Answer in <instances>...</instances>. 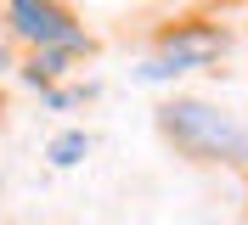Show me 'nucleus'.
I'll return each mask as SVG.
<instances>
[{
  "mask_svg": "<svg viewBox=\"0 0 248 225\" xmlns=\"http://www.w3.org/2000/svg\"><path fill=\"white\" fill-rule=\"evenodd\" d=\"M158 130L170 135L186 158L203 164H248V130L226 113H215L209 102H170L158 107Z\"/></svg>",
  "mask_w": 248,
  "mask_h": 225,
  "instance_id": "f257e3e1",
  "label": "nucleus"
},
{
  "mask_svg": "<svg viewBox=\"0 0 248 225\" xmlns=\"http://www.w3.org/2000/svg\"><path fill=\"white\" fill-rule=\"evenodd\" d=\"M12 34L29 45H74V51H91V40L74 29V17L62 12L57 0H12Z\"/></svg>",
  "mask_w": 248,
  "mask_h": 225,
  "instance_id": "f03ea898",
  "label": "nucleus"
},
{
  "mask_svg": "<svg viewBox=\"0 0 248 225\" xmlns=\"http://www.w3.org/2000/svg\"><path fill=\"white\" fill-rule=\"evenodd\" d=\"M220 51H226V34L215 29H175L170 40H164V68L170 74H186V68H203V62H215Z\"/></svg>",
  "mask_w": 248,
  "mask_h": 225,
  "instance_id": "7ed1b4c3",
  "label": "nucleus"
},
{
  "mask_svg": "<svg viewBox=\"0 0 248 225\" xmlns=\"http://www.w3.org/2000/svg\"><path fill=\"white\" fill-rule=\"evenodd\" d=\"M85 152H91V135H85V130H62L57 141L46 147V158H51L57 169H74L79 158H85Z\"/></svg>",
  "mask_w": 248,
  "mask_h": 225,
  "instance_id": "20e7f679",
  "label": "nucleus"
},
{
  "mask_svg": "<svg viewBox=\"0 0 248 225\" xmlns=\"http://www.w3.org/2000/svg\"><path fill=\"white\" fill-rule=\"evenodd\" d=\"M0 68H6V51H0Z\"/></svg>",
  "mask_w": 248,
  "mask_h": 225,
  "instance_id": "39448f33",
  "label": "nucleus"
}]
</instances>
